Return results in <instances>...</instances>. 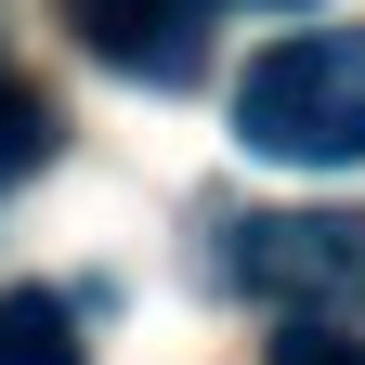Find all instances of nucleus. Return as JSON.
I'll use <instances>...</instances> for the list:
<instances>
[{"label":"nucleus","mask_w":365,"mask_h":365,"mask_svg":"<svg viewBox=\"0 0 365 365\" xmlns=\"http://www.w3.org/2000/svg\"><path fill=\"white\" fill-rule=\"evenodd\" d=\"M235 144L274 170H365V26H300L235 78Z\"/></svg>","instance_id":"f257e3e1"},{"label":"nucleus","mask_w":365,"mask_h":365,"mask_svg":"<svg viewBox=\"0 0 365 365\" xmlns=\"http://www.w3.org/2000/svg\"><path fill=\"white\" fill-rule=\"evenodd\" d=\"M248 300H313V327H327V300H365V209H300V222H235V248H222Z\"/></svg>","instance_id":"f03ea898"},{"label":"nucleus","mask_w":365,"mask_h":365,"mask_svg":"<svg viewBox=\"0 0 365 365\" xmlns=\"http://www.w3.org/2000/svg\"><path fill=\"white\" fill-rule=\"evenodd\" d=\"M209 14L222 0H66L78 53H105L118 78H196L209 66Z\"/></svg>","instance_id":"7ed1b4c3"},{"label":"nucleus","mask_w":365,"mask_h":365,"mask_svg":"<svg viewBox=\"0 0 365 365\" xmlns=\"http://www.w3.org/2000/svg\"><path fill=\"white\" fill-rule=\"evenodd\" d=\"M53 91H39L26 66H0V182H26V170H53Z\"/></svg>","instance_id":"20e7f679"},{"label":"nucleus","mask_w":365,"mask_h":365,"mask_svg":"<svg viewBox=\"0 0 365 365\" xmlns=\"http://www.w3.org/2000/svg\"><path fill=\"white\" fill-rule=\"evenodd\" d=\"M0 365H78V313L53 287H14L0 300Z\"/></svg>","instance_id":"39448f33"},{"label":"nucleus","mask_w":365,"mask_h":365,"mask_svg":"<svg viewBox=\"0 0 365 365\" xmlns=\"http://www.w3.org/2000/svg\"><path fill=\"white\" fill-rule=\"evenodd\" d=\"M261 365H365V339H352V327H313V313H300V327L274 339Z\"/></svg>","instance_id":"423d86ee"},{"label":"nucleus","mask_w":365,"mask_h":365,"mask_svg":"<svg viewBox=\"0 0 365 365\" xmlns=\"http://www.w3.org/2000/svg\"><path fill=\"white\" fill-rule=\"evenodd\" d=\"M261 14H313V0H261Z\"/></svg>","instance_id":"0eeeda50"}]
</instances>
